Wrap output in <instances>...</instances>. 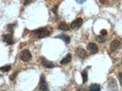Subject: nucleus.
<instances>
[{"mask_svg": "<svg viewBox=\"0 0 122 91\" xmlns=\"http://www.w3.org/2000/svg\"><path fill=\"white\" fill-rule=\"evenodd\" d=\"M32 58V55H31L30 51L28 50H24L21 51L20 55V59L24 62H28Z\"/></svg>", "mask_w": 122, "mask_h": 91, "instance_id": "obj_1", "label": "nucleus"}, {"mask_svg": "<svg viewBox=\"0 0 122 91\" xmlns=\"http://www.w3.org/2000/svg\"><path fill=\"white\" fill-rule=\"evenodd\" d=\"M82 22H83V20H82L81 18H77V19L74 20V21H72V24H71L70 28H71V29H79V28L81 26Z\"/></svg>", "mask_w": 122, "mask_h": 91, "instance_id": "obj_2", "label": "nucleus"}, {"mask_svg": "<svg viewBox=\"0 0 122 91\" xmlns=\"http://www.w3.org/2000/svg\"><path fill=\"white\" fill-rule=\"evenodd\" d=\"M87 48H88V50L91 52V54H95V53H97L98 51H99L98 46L96 44H94V43H92V42H90L88 44Z\"/></svg>", "mask_w": 122, "mask_h": 91, "instance_id": "obj_3", "label": "nucleus"}, {"mask_svg": "<svg viewBox=\"0 0 122 91\" xmlns=\"http://www.w3.org/2000/svg\"><path fill=\"white\" fill-rule=\"evenodd\" d=\"M41 60H42V64L45 68H53L55 67V65L52 64L51 62L48 61L47 59H46L44 57H42L41 58Z\"/></svg>", "mask_w": 122, "mask_h": 91, "instance_id": "obj_4", "label": "nucleus"}, {"mask_svg": "<svg viewBox=\"0 0 122 91\" xmlns=\"http://www.w3.org/2000/svg\"><path fill=\"white\" fill-rule=\"evenodd\" d=\"M40 90L42 91H47V85L45 80L44 76H41L40 80Z\"/></svg>", "mask_w": 122, "mask_h": 91, "instance_id": "obj_5", "label": "nucleus"}, {"mask_svg": "<svg viewBox=\"0 0 122 91\" xmlns=\"http://www.w3.org/2000/svg\"><path fill=\"white\" fill-rule=\"evenodd\" d=\"M3 41L8 45H12L13 43H14V40H13V37L11 34L4 35V36H3Z\"/></svg>", "mask_w": 122, "mask_h": 91, "instance_id": "obj_6", "label": "nucleus"}, {"mask_svg": "<svg viewBox=\"0 0 122 91\" xmlns=\"http://www.w3.org/2000/svg\"><path fill=\"white\" fill-rule=\"evenodd\" d=\"M120 47V41L116 39V40H113L111 42V48L112 51H117L118 48Z\"/></svg>", "mask_w": 122, "mask_h": 91, "instance_id": "obj_7", "label": "nucleus"}, {"mask_svg": "<svg viewBox=\"0 0 122 91\" xmlns=\"http://www.w3.org/2000/svg\"><path fill=\"white\" fill-rule=\"evenodd\" d=\"M51 34V31H49L46 29H43V30L38 35V38H43V37H46Z\"/></svg>", "mask_w": 122, "mask_h": 91, "instance_id": "obj_8", "label": "nucleus"}, {"mask_svg": "<svg viewBox=\"0 0 122 91\" xmlns=\"http://www.w3.org/2000/svg\"><path fill=\"white\" fill-rule=\"evenodd\" d=\"M76 54L81 59H85L86 57V51L82 48H78L76 50Z\"/></svg>", "mask_w": 122, "mask_h": 91, "instance_id": "obj_9", "label": "nucleus"}, {"mask_svg": "<svg viewBox=\"0 0 122 91\" xmlns=\"http://www.w3.org/2000/svg\"><path fill=\"white\" fill-rule=\"evenodd\" d=\"M59 29H60V30H62V31H68V30H69L70 28L66 23L61 22L60 24V25H59Z\"/></svg>", "mask_w": 122, "mask_h": 91, "instance_id": "obj_10", "label": "nucleus"}, {"mask_svg": "<svg viewBox=\"0 0 122 91\" xmlns=\"http://www.w3.org/2000/svg\"><path fill=\"white\" fill-rule=\"evenodd\" d=\"M71 59H72V55H71L70 54H68L67 56H65L64 59H62V60L60 61V64H67L68 63H69L71 61Z\"/></svg>", "mask_w": 122, "mask_h": 91, "instance_id": "obj_11", "label": "nucleus"}, {"mask_svg": "<svg viewBox=\"0 0 122 91\" xmlns=\"http://www.w3.org/2000/svg\"><path fill=\"white\" fill-rule=\"evenodd\" d=\"M90 91H100V86L98 84H92L90 86Z\"/></svg>", "mask_w": 122, "mask_h": 91, "instance_id": "obj_12", "label": "nucleus"}, {"mask_svg": "<svg viewBox=\"0 0 122 91\" xmlns=\"http://www.w3.org/2000/svg\"><path fill=\"white\" fill-rule=\"evenodd\" d=\"M10 69H11V65L7 64V65H5V66L2 67V68H0V71H2V72H9Z\"/></svg>", "mask_w": 122, "mask_h": 91, "instance_id": "obj_13", "label": "nucleus"}, {"mask_svg": "<svg viewBox=\"0 0 122 91\" xmlns=\"http://www.w3.org/2000/svg\"><path fill=\"white\" fill-rule=\"evenodd\" d=\"M57 37H60V38L63 39L66 43H68L70 41V37L67 35H60V36H57Z\"/></svg>", "mask_w": 122, "mask_h": 91, "instance_id": "obj_14", "label": "nucleus"}, {"mask_svg": "<svg viewBox=\"0 0 122 91\" xmlns=\"http://www.w3.org/2000/svg\"><path fill=\"white\" fill-rule=\"evenodd\" d=\"M81 75H82V78H83V83H86L88 80V74H87L86 70H84L83 72H82Z\"/></svg>", "mask_w": 122, "mask_h": 91, "instance_id": "obj_15", "label": "nucleus"}, {"mask_svg": "<svg viewBox=\"0 0 122 91\" xmlns=\"http://www.w3.org/2000/svg\"><path fill=\"white\" fill-rule=\"evenodd\" d=\"M97 40L99 41V42H104V41H106V37L103 36V35H101V36H98L97 37Z\"/></svg>", "mask_w": 122, "mask_h": 91, "instance_id": "obj_16", "label": "nucleus"}, {"mask_svg": "<svg viewBox=\"0 0 122 91\" xmlns=\"http://www.w3.org/2000/svg\"><path fill=\"white\" fill-rule=\"evenodd\" d=\"M14 27H15L14 25H7V30L10 31L11 33H13V31H14Z\"/></svg>", "mask_w": 122, "mask_h": 91, "instance_id": "obj_17", "label": "nucleus"}, {"mask_svg": "<svg viewBox=\"0 0 122 91\" xmlns=\"http://www.w3.org/2000/svg\"><path fill=\"white\" fill-rule=\"evenodd\" d=\"M42 30H43V29H37V30L33 31V33H34V34H36V35H38Z\"/></svg>", "mask_w": 122, "mask_h": 91, "instance_id": "obj_18", "label": "nucleus"}, {"mask_svg": "<svg viewBox=\"0 0 122 91\" xmlns=\"http://www.w3.org/2000/svg\"><path fill=\"white\" fill-rule=\"evenodd\" d=\"M100 34L103 35V36H106V35L107 34V31L106 30V29H103V30H101V32H100Z\"/></svg>", "mask_w": 122, "mask_h": 91, "instance_id": "obj_19", "label": "nucleus"}, {"mask_svg": "<svg viewBox=\"0 0 122 91\" xmlns=\"http://www.w3.org/2000/svg\"><path fill=\"white\" fill-rule=\"evenodd\" d=\"M33 1H34V0H25V3H24V4H25V6H26V5H29V4H30L31 3H33Z\"/></svg>", "mask_w": 122, "mask_h": 91, "instance_id": "obj_20", "label": "nucleus"}, {"mask_svg": "<svg viewBox=\"0 0 122 91\" xmlns=\"http://www.w3.org/2000/svg\"><path fill=\"white\" fill-rule=\"evenodd\" d=\"M119 80H120V83H121V86H122V72L119 74Z\"/></svg>", "mask_w": 122, "mask_h": 91, "instance_id": "obj_21", "label": "nucleus"}, {"mask_svg": "<svg viewBox=\"0 0 122 91\" xmlns=\"http://www.w3.org/2000/svg\"><path fill=\"white\" fill-rule=\"evenodd\" d=\"M75 1L77 3H85V2H86V0H75Z\"/></svg>", "mask_w": 122, "mask_h": 91, "instance_id": "obj_22", "label": "nucleus"}, {"mask_svg": "<svg viewBox=\"0 0 122 91\" xmlns=\"http://www.w3.org/2000/svg\"><path fill=\"white\" fill-rule=\"evenodd\" d=\"M99 2H100V3H103V4H104V3H107V1H105V0H99Z\"/></svg>", "mask_w": 122, "mask_h": 91, "instance_id": "obj_23", "label": "nucleus"}, {"mask_svg": "<svg viewBox=\"0 0 122 91\" xmlns=\"http://www.w3.org/2000/svg\"><path fill=\"white\" fill-rule=\"evenodd\" d=\"M56 11H57V7H55L54 9H53V12L56 14Z\"/></svg>", "mask_w": 122, "mask_h": 91, "instance_id": "obj_24", "label": "nucleus"}, {"mask_svg": "<svg viewBox=\"0 0 122 91\" xmlns=\"http://www.w3.org/2000/svg\"><path fill=\"white\" fill-rule=\"evenodd\" d=\"M77 91H86L85 90H82V89H79V90H78Z\"/></svg>", "mask_w": 122, "mask_h": 91, "instance_id": "obj_25", "label": "nucleus"}, {"mask_svg": "<svg viewBox=\"0 0 122 91\" xmlns=\"http://www.w3.org/2000/svg\"><path fill=\"white\" fill-rule=\"evenodd\" d=\"M0 91H4V90H0Z\"/></svg>", "mask_w": 122, "mask_h": 91, "instance_id": "obj_26", "label": "nucleus"}]
</instances>
